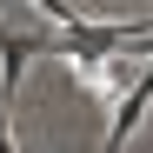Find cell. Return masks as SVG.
I'll return each mask as SVG.
<instances>
[{
    "label": "cell",
    "instance_id": "obj_3",
    "mask_svg": "<svg viewBox=\"0 0 153 153\" xmlns=\"http://www.w3.org/2000/svg\"><path fill=\"white\" fill-rule=\"evenodd\" d=\"M33 7H40L47 20H53V27H73V20H80V13H73V7H67V0H33Z\"/></svg>",
    "mask_w": 153,
    "mask_h": 153
},
{
    "label": "cell",
    "instance_id": "obj_1",
    "mask_svg": "<svg viewBox=\"0 0 153 153\" xmlns=\"http://www.w3.org/2000/svg\"><path fill=\"white\" fill-rule=\"evenodd\" d=\"M47 40H53V33H13V27H0V100H7V107H13V93H20L27 60L47 53Z\"/></svg>",
    "mask_w": 153,
    "mask_h": 153
},
{
    "label": "cell",
    "instance_id": "obj_4",
    "mask_svg": "<svg viewBox=\"0 0 153 153\" xmlns=\"http://www.w3.org/2000/svg\"><path fill=\"white\" fill-rule=\"evenodd\" d=\"M0 146H13V133H7V100H0Z\"/></svg>",
    "mask_w": 153,
    "mask_h": 153
},
{
    "label": "cell",
    "instance_id": "obj_2",
    "mask_svg": "<svg viewBox=\"0 0 153 153\" xmlns=\"http://www.w3.org/2000/svg\"><path fill=\"white\" fill-rule=\"evenodd\" d=\"M146 100H153V60H146V67H133V80H126V93L113 100V120H107V146L133 140V126H140V113H146Z\"/></svg>",
    "mask_w": 153,
    "mask_h": 153
}]
</instances>
